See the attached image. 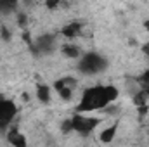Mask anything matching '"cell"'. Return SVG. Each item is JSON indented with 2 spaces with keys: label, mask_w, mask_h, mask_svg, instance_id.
<instances>
[{
  "label": "cell",
  "mask_w": 149,
  "mask_h": 147,
  "mask_svg": "<svg viewBox=\"0 0 149 147\" xmlns=\"http://www.w3.org/2000/svg\"><path fill=\"white\" fill-rule=\"evenodd\" d=\"M120 92L114 85H94L81 92L80 102H78V112H94L102 111L106 106H111L116 102Z\"/></svg>",
  "instance_id": "1"
},
{
  "label": "cell",
  "mask_w": 149,
  "mask_h": 147,
  "mask_svg": "<svg viewBox=\"0 0 149 147\" xmlns=\"http://www.w3.org/2000/svg\"><path fill=\"white\" fill-rule=\"evenodd\" d=\"M108 68V59L99 54V52H85L80 55L76 69L85 76H94V74L102 73Z\"/></svg>",
  "instance_id": "2"
},
{
  "label": "cell",
  "mask_w": 149,
  "mask_h": 147,
  "mask_svg": "<svg viewBox=\"0 0 149 147\" xmlns=\"http://www.w3.org/2000/svg\"><path fill=\"white\" fill-rule=\"evenodd\" d=\"M71 125H73V132L80 135H90L99 125L101 119L97 116H90V112H74L71 116Z\"/></svg>",
  "instance_id": "3"
},
{
  "label": "cell",
  "mask_w": 149,
  "mask_h": 147,
  "mask_svg": "<svg viewBox=\"0 0 149 147\" xmlns=\"http://www.w3.org/2000/svg\"><path fill=\"white\" fill-rule=\"evenodd\" d=\"M17 116V106L12 99L0 97V132H7Z\"/></svg>",
  "instance_id": "4"
},
{
  "label": "cell",
  "mask_w": 149,
  "mask_h": 147,
  "mask_svg": "<svg viewBox=\"0 0 149 147\" xmlns=\"http://www.w3.org/2000/svg\"><path fill=\"white\" fill-rule=\"evenodd\" d=\"M76 83H78L76 78H73V76H64V78H59V80L54 81V90L57 92V95H59L63 101L70 102L74 95Z\"/></svg>",
  "instance_id": "5"
},
{
  "label": "cell",
  "mask_w": 149,
  "mask_h": 147,
  "mask_svg": "<svg viewBox=\"0 0 149 147\" xmlns=\"http://www.w3.org/2000/svg\"><path fill=\"white\" fill-rule=\"evenodd\" d=\"M54 47H56V38L52 37V35H42V37H38L37 40L30 45V49H31V52H33L35 55L50 54V52L54 50Z\"/></svg>",
  "instance_id": "6"
},
{
  "label": "cell",
  "mask_w": 149,
  "mask_h": 147,
  "mask_svg": "<svg viewBox=\"0 0 149 147\" xmlns=\"http://www.w3.org/2000/svg\"><path fill=\"white\" fill-rule=\"evenodd\" d=\"M81 31H83V24L80 21H71V23H68L66 26L61 28V35L64 38H68V40H74L76 37H80Z\"/></svg>",
  "instance_id": "7"
},
{
  "label": "cell",
  "mask_w": 149,
  "mask_h": 147,
  "mask_svg": "<svg viewBox=\"0 0 149 147\" xmlns=\"http://www.w3.org/2000/svg\"><path fill=\"white\" fill-rule=\"evenodd\" d=\"M7 142H9L10 146H14V147H26L28 146L26 137H24L23 133H19L16 128H12V130L7 132Z\"/></svg>",
  "instance_id": "8"
},
{
  "label": "cell",
  "mask_w": 149,
  "mask_h": 147,
  "mask_svg": "<svg viewBox=\"0 0 149 147\" xmlns=\"http://www.w3.org/2000/svg\"><path fill=\"white\" fill-rule=\"evenodd\" d=\"M35 95H37L38 102L42 104H49L50 102V97H52V90L47 83H38L37 88H35Z\"/></svg>",
  "instance_id": "9"
},
{
  "label": "cell",
  "mask_w": 149,
  "mask_h": 147,
  "mask_svg": "<svg viewBox=\"0 0 149 147\" xmlns=\"http://www.w3.org/2000/svg\"><path fill=\"white\" fill-rule=\"evenodd\" d=\"M116 132H118V123H113V125H109V126H106V128L101 130L99 140L102 144H111L113 140H114V137H116Z\"/></svg>",
  "instance_id": "10"
},
{
  "label": "cell",
  "mask_w": 149,
  "mask_h": 147,
  "mask_svg": "<svg viewBox=\"0 0 149 147\" xmlns=\"http://www.w3.org/2000/svg\"><path fill=\"white\" fill-rule=\"evenodd\" d=\"M61 52H63L68 59H80V55H81V49H80V45H76V43H64V45L61 47Z\"/></svg>",
  "instance_id": "11"
},
{
  "label": "cell",
  "mask_w": 149,
  "mask_h": 147,
  "mask_svg": "<svg viewBox=\"0 0 149 147\" xmlns=\"http://www.w3.org/2000/svg\"><path fill=\"white\" fill-rule=\"evenodd\" d=\"M19 2L21 0H0V14L2 16H9V14L16 12Z\"/></svg>",
  "instance_id": "12"
},
{
  "label": "cell",
  "mask_w": 149,
  "mask_h": 147,
  "mask_svg": "<svg viewBox=\"0 0 149 147\" xmlns=\"http://www.w3.org/2000/svg\"><path fill=\"white\" fill-rule=\"evenodd\" d=\"M137 83H139L141 90H142V92H144V94L149 97V69H146L144 73L137 78Z\"/></svg>",
  "instance_id": "13"
},
{
  "label": "cell",
  "mask_w": 149,
  "mask_h": 147,
  "mask_svg": "<svg viewBox=\"0 0 149 147\" xmlns=\"http://www.w3.org/2000/svg\"><path fill=\"white\" fill-rule=\"evenodd\" d=\"M61 132L63 133H71L73 132V125H71V118H66L61 125Z\"/></svg>",
  "instance_id": "14"
},
{
  "label": "cell",
  "mask_w": 149,
  "mask_h": 147,
  "mask_svg": "<svg viewBox=\"0 0 149 147\" xmlns=\"http://www.w3.org/2000/svg\"><path fill=\"white\" fill-rule=\"evenodd\" d=\"M26 24H28V16L21 10V12H17V26L19 28H26Z\"/></svg>",
  "instance_id": "15"
},
{
  "label": "cell",
  "mask_w": 149,
  "mask_h": 147,
  "mask_svg": "<svg viewBox=\"0 0 149 147\" xmlns=\"http://www.w3.org/2000/svg\"><path fill=\"white\" fill-rule=\"evenodd\" d=\"M61 3H63V0H45V7L49 10H56Z\"/></svg>",
  "instance_id": "16"
},
{
  "label": "cell",
  "mask_w": 149,
  "mask_h": 147,
  "mask_svg": "<svg viewBox=\"0 0 149 147\" xmlns=\"http://www.w3.org/2000/svg\"><path fill=\"white\" fill-rule=\"evenodd\" d=\"M0 37H2V40L9 42V40H10V30L5 28V26H2V28H0Z\"/></svg>",
  "instance_id": "17"
},
{
  "label": "cell",
  "mask_w": 149,
  "mask_h": 147,
  "mask_svg": "<svg viewBox=\"0 0 149 147\" xmlns=\"http://www.w3.org/2000/svg\"><path fill=\"white\" fill-rule=\"evenodd\" d=\"M142 52H144V54H146V55L149 57V42H148V43H144V45H142Z\"/></svg>",
  "instance_id": "18"
},
{
  "label": "cell",
  "mask_w": 149,
  "mask_h": 147,
  "mask_svg": "<svg viewBox=\"0 0 149 147\" xmlns=\"http://www.w3.org/2000/svg\"><path fill=\"white\" fill-rule=\"evenodd\" d=\"M144 30L149 33V19H146V21H144Z\"/></svg>",
  "instance_id": "19"
}]
</instances>
